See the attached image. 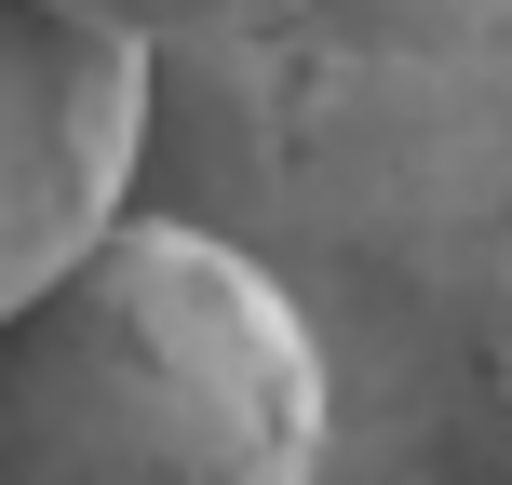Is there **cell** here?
Returning <instances> with one entry per match:
<instances>
[{
	"mask_svg": "<svg viewBox=\"0 0 512 485\" xmlns=\"http://www.w3.org/2000/svg\"><path fill=\"white\" fill-rule=\"evenodd\" d=\"M108 230L310 310L324 485H512V0H0V310Z\"/></svg>",
	"mask_w": 512,
	"mask_h": 485,
	"instance_id": "cell-1",
	"label": "cell"
},
{
	"mask_svg": "<svg viewBox=\"0 0 512 485\" xmlns=\"http://www.w3.org/2000/svg\"><path fill=\"white\" fill-rule=\"evenodd\" d=\"M310 310L203 230H108L0 310V485H324Z\"/></svg>",
	"mask_w": 512,
	"mask_h": 485,
	"instance_id": "cell-2",
	"label": "cell"
}]
</instances>
